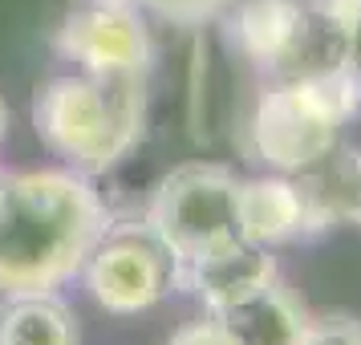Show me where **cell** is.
I'll use <instances>...</instances> for the list:
<instances>
[{"instance_id": "e0dca14e", "label": "cell", "mask_w": 361, "mask_h": 345, "mask_svg": "<svg viewBox=\"0 0 361 345\" xmlns=\"http://www.w3.org/2000/svg\"><path fill=\"white\" fill-rule=\"evenodd\" d=\"M82 4H134V0H82Z\"/></svg>"}, {"instance_id": "6da1fadb", "label": "cell", "mask_w": 361, "mask_h": 345, "mask_svg": "<svg viewBox=\"0 0 361 345\" xmlns=\"http://www.w3.org/2000/svg\"><path fill=\"white\" fill-rule=\"evenodd\" d=\"M110 231L102 195L78 171L0 175V296L53 293Z\"/></svg>"}, {"instance_id": "8992f818", "label": "cell", "mask_w": 361, "mask_h": 345, "mask_svg": "<svg viewBox=\"0 0 361 345\" xmlns=\"http://www.w3.org/2000/svg\"><path fill=\"white\" fill-rule=\"evenodd\" d=\"M90 296L114 317L147 313L179 284V260L150 228L106 231L85 260Z\"/></svg>"}, {"instance_id": "9c48e42d", "label": "cell", "mask_w": 361, "mask_h": 345, "mask_svg": "<svg viewBox=\"0 0 361 345\" xmlns=\"http://www.w3.org/2000/svg\"><path fill=\"white\" fill-rule=\"evenodd\" d=\"M305 199L309 236L329 231L337 224H361V155L349 147L329 150L325 159L293 175Z\"/></svg>"}, {"instance_id": "5b68a950", "label": "cell", "mask_w": 361, "mask_h": 345, "mask_svg": "<svg viewBox=\"0 0 361 345\" xmlns=\"http://www.w3.org/2000/svg\"><path fill=\"white\" fill-rule=\"evenodd\" d=\"M147 228L179 264L207 260L244 244L240 179L219 163H187L171 171L150 199Z\"/></svg>"}, {"instance_id": "3957f363", "label": "cell", "mask_w": 361, "mask_h": 345, "mask_svg": "<svg viewBox=\"0 0 361 345\" xmlns=\"http://www.w3.org/2000/svg\"><path fill=\"white\" fill-rule=\"evenodd\" d=\"M361 114V69L337 66L321 73L272 78L247 114L244 147L252 159L296 175L325 159L341 143V131Z\"/></svg>"}, {"instance_id": "2e32d148", "label": "cell", "mask_w": 361, "mask_h": 345, "mask_svg": "<svg viewBox=\"0 0 361 345\" xmlns=\"http://www.w3.org/2000/svg\"><path fill=\"white\" fill-rule=\"evenodd\" d=\"M4 131H8V106H4V98H0V138H4Z\"/></svg>"}, {"instance_id": "52a82bcc", "label": "cell", "mask_w": 361, "mask_h": 345, "mask_svg": "<svg viewBox=\"0 0 361 345\" xmlns=\"http://www.w3.org/2000/svg\"><path fill=\"white\" fill-rule=\"evenodd\" d=\"M61 57L78 61L82 73H147L150 69V33L134 4H82L73 8L53 37Z\"/></svg>"}, {"instance_id": "9a60e30c", "label": "cell", "mask_w": 361, "mask_h": 345, "mask_svg": "<svg viewBox=\"0 0 361 345\" xmlns=\"http://www.w3.org/2000/svg\"><path fill=\"white\" fill-rule=\"evenodd\" d=\"M166 345H231V337H228V329L207 313V317H199V321H191V325L175 329Z\"/></svg>"}, {"instance_id": "ba28073f", "label": "cell", "mask_w": 361, "mask_h": 345, "mask_svg": "<svg viewBox=\"0 0 361 345\" xmlns=\"http://www.w3.org/2000/svg\"><path fill=\"white\" fill-rule=\"evenodd\" d=\"M179 280L191 289V293L203 301L207 313H219V309H231L247 296L264 293L268 284H276L280 272H276V256L272 248H260V244H235L228 252H215L207 260H195V264H179Z\"/></svg>"}, {"instance_id": "277c9868", "label": "cell", "mask_w": 361, "mask_h": 345, "mask_svg": "<svg viewBox=\"0 0 361 345\" xmlns=\"http://www.w3.org/2000/svg\"><path fill=\"white\" fill-rule=\"evenodd\" d=\"M357 17L337 0H235L228 37L272 82L353 66Z\"/></svg>"}, {"instance_id": "7c38bea8", "label": "cell", "mask_w": 361, "mask_h": 345, "mask_svg": "<svg viewBox=\"0 0 361 345\" xmlns=\"http://www.w3.org/2000/svg\"><path fill=\"white\" fill-rule=\"evenodd\" d=\"M0 345H82V329L61 296L13 293L0 305Z\"/></svg>"}, {"instance_id": "8fae6325", "label": "cell", "mask_w": 361, "mask_h": 345, "mask_svg": "<svg viewBox=\"0 0 361 345\" xmlns=\"http://www.w3.org/2000/svg\"><path fill=\"white\" fill-rule=\"evenodd\" d=\"M212 317L228 329L231 345H300L305 329H309V309L280 280L231 309L212 313Z\"/></svg>"}, {"instance_id": "5bb4252c", "label": "cell", "mask_w": 361, "mask_h": 345, "mask_svg": "<svg viewBox=\"0 0 361 345\" xmlns=\"http://www.w3.org/2000/svg\"><path fill=\"white\" fill-rule=\"evenodd\" d=\"M300 345H361V321L349 313H321L309 317Z\"/></svg>"}, {"instance_id": "d6986e66", "label": "cell", "mask_w": 361, "mask_h": 345, "mask_svg": "<svg viewBox=\"0 0 361 345\" xmlns=\"http://www.w3.org/2000/svg\"><path fill=\"white\" fill-rule=\"evenodd\" d=\"M357 41H361V17H357Z\"/></svg>"}, {"instance_id": "30bf717a", "label": "cell", "mask_w": 361, "mask_h": 345, "mask_svg": "<svg viewBox=\"0 0 361 345\" xmlns=\"http://www.w3.org/2000/svg\"><path fill=\"white\" fill-rule=\"evenodd\" d=\"M240 228L247 244L276 248L309 236L305 199L293 175H268V179H240Z\"/></svg>"}, {"instance_id": "ac0fdd59", "label": "cell", "mask_w": 361, "mask_h": 345, "mask_svg": "<svg viewBox=\"0 0 361 345\" xmlns=\"http://www.w3.org/2000/svg\"><path fill=\"white\" fill-rule=\"evenodd\" d=\"M337 4H345V8H353V13H361V0H337Z\"/></svg>"}, {"instance_id": "4fadbf2b", "label": "cell", "mask_w": 361, "mask_h": 345, "mask_svg": "<svg viewBox=\"0 0 361 345\" xmlns=\"http://www.w3.org/2000/svg\"><path fill=\"white\" fill-rule=\"evenodd\" d=\"M134 4H147L154 17L171 20V25H179V29H195V25L215 20L224 8H231L235 0H134Z\"/></svg>"}, {"instance_id": "7a4b0ae2", "label": "cell", "mask_w": 361, "mask_h": 345, "mask_svg": "<svg viewBox=\"0 0 361 345\" xmlns=\"http://www.w3.org/2000/svg\"><path fill=\"white\" fill-rule=\"evenodd\" d=\"M33 126L78 175L118 167L147 131V73H69L37 85Z\"/></svg>"}]
</instances>
